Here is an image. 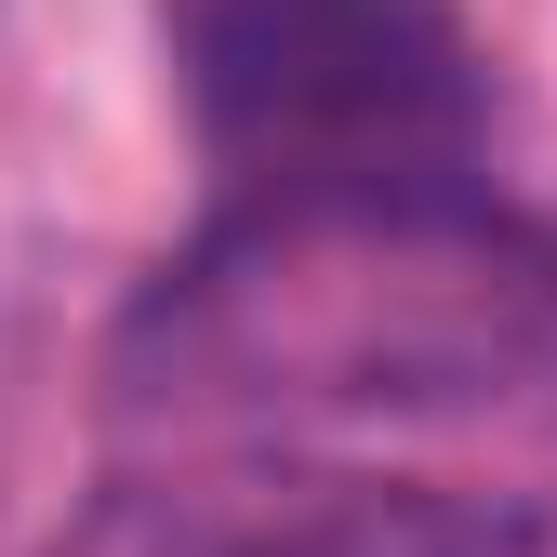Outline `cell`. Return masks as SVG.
Returning <instances> with one entry per match:
<instances>
[{
	"instance_id": "1",
	"label": "cell",
	"mask_w": 557,
	"mask_h": 557,
	"mask_svg": "<svg viewBox=\"0 0 557 557\" xmlns=\"http://www.w3.org/2000/svg\"><path fill=\"white\" fill-rule=\"evenodd\" d=\"M173 81L239 226L451 213L492 133L451 0H173Z\"/></svg>"
},
{
	"instance_id": "2",
	"label": "cell",
	"mask_w": 557,
	"mask_h": 557,
	"mask_svg": "<svg viewBox=\"0 0 557 557\" xmlns=\"http://www.w3.org/2000/svg\"><path fill=\"white\" fill-rule=\"evenodd\" d=\"M53 557H557V505L385 465H226L133 478Z\"/></svg>"
}]
</instances>
